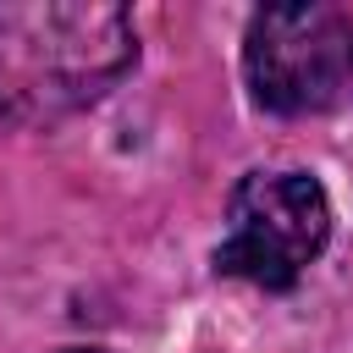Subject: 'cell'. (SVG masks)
Here are the masks:
<instances>
[{
    "mask_svg": "<svg viewBox=\"0 0 353 353\" xmlns=\"http://www.w3.org/2000/svg\"><path fill=\"white\" fill-rule=\"evenodd\" d=\"M138 61V28L105 0H0V121L55 127Z\"/></svg>",
    "mask_w": 353,
    "mask_h": 353,
    "instance_id": "cell-1",
    "label": "cell"
},
{
    "mask_svg": "<svg viewBox=\"0 0 353 353\" xmlns=\"http://www.w3.org/2000/svg\"><path fill=\"white\" fill-rule=\"evenodd\" d=\"M325 237H331V199L309 171H248L232 188L215 270L281 292L320 259Z\"/></svg>",
    "mask_w": 353,
    "mask_h": 353,
    "instance_id": "cell-2",
    "label": "cell"
},
{
    "mask_svg": "<svg viewBox=\"0 0 353 353\" xmlns=\"http://www.w3.org/2000/svg\"><path fill=\"white\" fill-rule=\"evenodd\" d=\"M248 88L276 116L353 99V17L336 6H265L248 22Z\"/></svg>",
    "mask_w": 353,
    "mask_h": 353,
    "instance_id": "cell-3",
    "label": "cell"
},
{
    "mask_svg": "<svg viewBox=\"0 0 353 353\" xmlns=\"http://www.w3.org/2000/svg\"><path fill=\"white\" fill-rule=\"evenodd\" d=\"M66 353H99V347H66Z\"/></svg>",
    "mask_w": 353,
    "mask_h": 353,
    "instance_id": "cell-4",
    "label": "cell"
}]
</instances>
